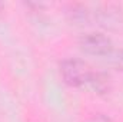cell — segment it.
I'll return each instance as SVG.
<instances>
[{
  "label": "cell",
  "mask_w": 123,
  "mask_h": 122,
  "mask_svg": "<svg viewBox=\"0 0 123 122\" xmlns=\"http://www.w3.org/2000/svg\"><path fill=\"white\" fill-rule=\"evenodd\" d=\"M87 85H90V88H92L93 91L100 93V95H105V93H107V92L110 91L109 76H106L102 72H92Z\"/></svg>",
  "instance_id": "3957f363"
},
{
  "label": "cell",
  "mask_w": 123,
  "mask_h": 122,
  "mask_svg": "<svg viewBox=\"0 0 123 122\" xmlns=\"http://www.w3.org/2000/svg\"><path fill=\"white\" fill-rule=\"evenodd\" d=\"M105 59L107 65H110L116 70H123V49H119V50L112 49V52H109L105 56Z\"/></svg>",
  "instance_id": "5b68a950"
},
{
  "label": "cell",
  "mask_w": 123,
  "mask_h": 122,
  "mask_svg": "<svg viewBox=\"0 0 123 122\" xmlns=\"http://www.w3.org/2000/svg\"><path fill=\"white\" fill-rule=\"evenodd\" d=\"M60 73L64 82L70 86H83L89 83L92 70L87 63L80 59H64L60 63Z\"/></svg>",
  "instance_id": "6da1fadb"
},
{
  "label": "cell",
  "mask_w": 123,
  "mask_h": 122,
  "mask_svg": "<svg viewBox=\"0 0 123 122\" xmlns=\"http://www.w3.org/2000/svg\"><path fill=\"white\" fill-rule=\"evenodd\" d=\"M79 47L93 56H106L113 49L112 40L103 33H86L79 39Z\"/></svg>",
  "instance_id": "7a4b0ae2"
},
{
  "label": "cell",
  "mask_w": 123,
  "mask_h": 122,
  "mask_svg": "<svg viewBox=\"0 0 123 122\" xmlns=\"http://www.w3.org/2000/svg\"><path fill=\"white\" fill-rule=\"evenodd\" d=\"M1 9H3V4H1V3H0V12H1Z\"/></svg>",
  "instance_id": "52a82bcc"
},
{
  "label": "cell",
  "mask_w": 123,
  "mask_h": 122,
  "mask_svg": "<svg viewBox=\"0 0 123 122\" xmlns=\"http://www.w3.org/2000/svg\"><path fill=\"white\" fill-rule=\"evenodd\" d=\"M67 14L70 17V20L77 23V25H86V23L90 22V13L82 4H72Z\"/></svg>",
  "instance_id": "277c9868"
},
{
  "label": "cell",
  "mask_w": 123,
  "mask_h": 122,
  "mask_svg": "<svg viewBox=\"0 0 123 122\" xmlns=\"http://www.w3.org/2000/svg\"><path fill=\"white\" fill-rule=\"evenodd\" d=\"M87 122H112V121H110L109 116H106V115H103V114H96V115H93Z\"/></svg>",
  "instance_id": "8992f818"
}]
</instances>
